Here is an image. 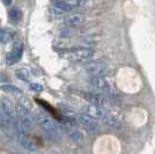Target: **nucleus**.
I'll use <instances>...</instances> for the list:
<instances>
[{"mask_svg": "<svg viewBox=\"0 0 155 154\" xmlns=\"http://www.w3.org/2000/svg\"><path fill=\"white\" fill-rule=\"evenodd\" d=\"M79 96H81L87 102H89L93 105H97V107H105L108 104L107 99L98 94V93H89V92H84V90H78L77 93Z\"/></svg>", "mask_w": 155, "mask_h": 154, "instance_id": "obj_4", "label": "nucleus"}, {"mask_svg": "<svg viewBox=\"0 0 155 154\" xmlns=\"http://www.w3.org/2000/svg\"><path fill=\"white\" fill-rule=\"evenodd\" d=\"M52 5H53V8L57 9L60 13H67V12L73 11V8H72L71 6H68V5H67L66 2H64L63 0H54V1L52 2Z\"/></svg>", "mask_w": 155, "mask_h": 154, "instance_id": "obj_12", "label": "nucleus"}, {"mask_svg": "<svg viewBox=\"0 0 155 154\" xmlns=\"http://www.w3.org/2000/svg\"><path fill=\"white\" fill-rule=\"evenodd\" d=\"M63 1H64V2H66L68 6H71L72 8L74 9V8H77V7L82 6L86 0H63Z\"/></svg>", "mask_w": 155, "mask_h": 154, "instance_id": "obj_18", "label": "nucleus"}, {"mask_svg": "<svg viewBox=\"0 0 155 154\" xmlns=\"http://www.w3.org/2000/svg\"><path fill=\"white\" fill-rule=\"evenodd\" d=\"M8 18H9V21L12 23H18L21 18H22V12L21 9L18 8V7H13L9 12H8Z\"/></svg>", "mask_w": 155, "mask_h": 154, "instance_id": "obj_13", "label": "nucleus"}, {"mask_svg": "<svg viewBox=\"0 0 155 154\" xmlns=\"http://www.w3.org/2000/svg\"><path fill=\"white\" fill-rule=\"evenodd\" d=\"M1 90H4L5 93H21V89L16 86H13V85H2L1 87Z\"/></svg>", "mask_w": 155, "mask_h": 154, "instance_id": "obj_16", "label": "nucleus"}, {"mask_svg": "<svg viewBox=\"0 0 155 154\" xmlns=\"http://www.w3.org/2000/svg\"><path fill=\"white\" fill-rule=\"evenodd\" d=\"M89 82L95 89L107 93V94H112V89L110 87L109 82L103 77H91Z\"/></svg>", "mask_w": 155, "mask_h": 154, "instance_id": "obj_8", "label": "nucleus"}, {"mask_svg": "<svg viewBox=\"0 0 155 154\" xmlns=\"http://www.w3.org/2000/svg\"><path fill=\"white\" fill-rule=\"evenodd\" d=\"M39 124L43 128V130L45 131L48 135L53 138H58L60 136V130L61 128H59V125L52 119L51 117H49L45 114H39Z\"/></svg>", "mask_w": 155, "mask_h": 154, "instance_id": "obj_1", "label": "nucleus"}, {"mask_svg": "<svg viewBox=\"0 0 155 154\" xmlns=\"http://www.w3.org/2000/svg\"><path fill=\"white\" fill-rule=\"evenodd\" d=\"M15 75L19 78L20 80H23V81H28L29 77H30V73L27 69H19V70L15 71Z\"/></svg>", "mask_w": 155, "mask_h": 154, "instance_id": "obj_15", "label": "nucleus"}, {"mask_svg": "<svg viewBox=\"0 0 155 154\" xmlns=\"http://www.w3.org/2000/svg\"><path fill=\"white\" fill-rule=\"evenodd\" d=\"M67 135L70 136L73 140L78 141V140H81V139H82V135L80 133V131H78L77 129H74V128L71 129V130L67 132Z\"/></svg>", "mask_w": 155, "mask_h": 154, "instance_id": "obj_17", "label": "nucleus"}, {"mask_svg": "<svg viewBox=\"0 0 155 154\" xmlns=\"http://www.w3.org/2000/svg\"><path fill=\"white\" fill-rule=\"evenodd\" d=\"M84 21V15H82V14H72V15H68L65 19V23L70 27H77L82 25Z\"/></svg>", "mask_w": 155, "mask_h": 154, "instance_id": "obj_11", "label": "nucleus"}, {"mask_svg": "<svg viewBox=\"0 0 155 154\" xmlns=\"http://www.w3.org/2000/svg\"><path fill=\"white\" fill-rule=\"evenodd\" d=\"M77 118L78 122L80 123L82 126H84L86 130L89 131L91 133H96L98 131V125H97L96 119L94 117H91L86 112H81V114L78 115Z\"/></svg>", "mask_w": 155, "mask_h": 154, "instance_id": "obj_5", "label": "nucleus"}, {"mask_svg": "<svg viewBox=\"0 0 155 154\" xmlns=\"http://www.w3.org/2000/svg\"><path fill=\"white\" fill-rule=\"evenodd\" d=\"M0 111H2L5 115H7L13 122H15L16 117H15V112H16V109H14L13 104L9 102L8 100L4 99L1 101V104H0Z\"/></svg>", "mask_w": 155, "mask_h": 154, "instance_id": "obj_9", "label": "nucleus"}, {"mask_svg": "<svg viewBox=\"0 0 155 154\" xmlns=\"http://www.w3.org/2000/svg\"><path fill=\"white\" fill-rule=\"evenodd\" d=\"M103 122L107 124V125H109L111 128H115V129H119L122 128V124L117 119L116 117H114V116H110V115H105L103 117Z\"/></svg>", "mask_w": 155, "mask_h": 154, "instance_id": "obj_14", "label": "nucleus"}, {"mask_svg": "<svg viewBox=\"0 0 155 154\" xmlns=\"http://www.w3.org/2000/svg\"><path fill=\"white\" fill-rule=\"evenodd\" d=\"M9 34L6 32V30H4V29H0V43H4V44H6L9 42Z\"/></svg>", "mask_w": 155, "mask_h": 154, "instance_id": "obj_19", "label": "nucleus"}, {"mask_svg": "<svg viewBox=\"0 0 155 154\" xmlns=\"http://www.w3.org/2000/svg\"><path fill=\"white\" fill-rule=\"evenodd\" d=\"M2 2H4V5H6V6H9V5L12 4V0H2Z\"/></svg>", "mask_w": 155, "mask_h": 154, "instance_id": "obj_21", "label": "nucleus"}, {"mask_svg": "<svg viewBox=\"0 0 155 154\" xmlns=\"http://www.w3.org/2000/svg\"><path fill=\"white\" fill-rule=\"evenodd\" d=\"M86 114H88L89 116L91 117H94L95 119H103V117L105 116V114L103 112V110L101 109L100 107H97V105H93V104H89V105H87L86 108Z\"/></svg>", "mask_w": 155, "mask_h": 154, "instance_id": "obj_10", "label": "nucleus"}, {"mask_svg": "<svg viewBox=\"0 0 155 154\" xmlns=\"http://www.w3.org/2000/svg\"><path fill=\"white\" fill-rule=\"evenodd\" d=\"M16 116L26 128H32L34 126V117L29 109H27L25 105L18 104L16 105Z\"/></svg>", "mask_w": 155, "mask_h": 154, "instance_id": "obj_6", "label": "nucleus"}, {"mask_svg": "<svg viewBox=\"0 0 155 154\" xmlns=\"http://www.w3.org/2000/svg\"><path fill=\"white\" fill-rule=\"evenodd\" d=\"M29 88L32 90V92H36V93H41L42 90H43V86L41 84H36V82H34V84H30L29 86Z\"/></svg>", "mask_w": 155, "mask_h": 154, "instance_id": "obj_20", "label": "nucleus"}, {"mask_svg": "<svg viewBox=\"0 0 155 154\" xmlns=\"http://www.w3.org/2000/svg\"><path fill=\"white\" fill-rule=\"evenodd\" d=\"M23 53V43H15L13 46V50L9 51L6 56V63L7 65H13L15 63H18Z\"/></svg>", "mask_w": 155, "mask_h": 154, "instance_id": "obj_7", "label": "nucleus"}, {"mask_svg": "<svg viewBox=\"0 0 155 154\" xmlns=\"http://www.w3.org/2000/svg\"><path fill=\"white\" fill-rule=\"evenodd\" d=\"M84 71L91 77H102L107 73L108 66L102 60H95L87 63L84 66Z\"/></svg>", "mask_w": 155, "mask_h": 154, "instance_id": "obj_3", "label": "nucleus"}, {"mask_svg": "<svg viewBox=\"0 0 155 154\" xmlns=\"http://www.w3.org/2000/svg\"><path fill=\"white\" fill-rule=\"evenodd\" d=\"M67 55H68L67 57L70 58L71 60H73V62H77V63H89V60L94 56V51L91 50V49L81 48V49H73L71 51H68Z\"/></svg>", "mask_w": 155, "mask_h": 154, "instance_id": "obj_2", "label": "nucleus"}]
</instances>
